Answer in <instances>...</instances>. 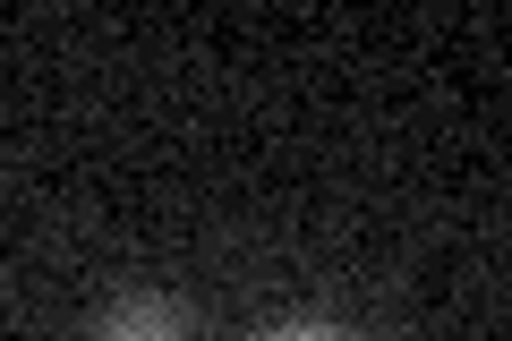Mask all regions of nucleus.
<instances>
[{
  "label": "nucleus",
  "mask_w": 512,
  "mask_h": 341,
  "mask_svg": "<svg viewBox=\"0 0 512 341\" xmlns=\"http://www.w3.org/2000/svg\"><path fill=\"white\" fill-rule=\"evenodd\" d=\"M94 341H188V324H180V307H163V299H128V307L103 316Z\"/></svg>",
  "instance_id": "obj_1"
},
{
  "label": "nucleus",
  "mask_w": 512,
  "mask_h": 341,
  "mask_svg": "<svg viewBox=\"0 0 512 341\" xmlns=\"http://www.w3.org/2000/svg\"><path fill=\"white\" fill-rule=\"evenodd\" d=\"M265 341H342V333H325V324H291V333H265Z\"/></svg>",
  "instance_id": "obj_2"
}]
</instances>
